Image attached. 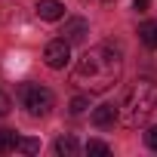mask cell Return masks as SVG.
<instances>
[{"label":"cell","instance_id":"obj_1","mask_svg":"<svg viewBox=\"0 0 157 157\" xmlns=\"http://www.w3.org/2000/svg\"><path fill=\"white\" fill-rule=\"evenodd\" d=\"M123 74V59L117 49L111 46H93L80 56L74 68V83L86 90L90 96H99V93H108Z\"/></svg>","mask_w":157,"mask_h":157},{"label":"cell","instance_id":"obj_2","mask_svg":"<svg viewBox=\"0 0 157 157\" xmlns=\"http://www.w3.org/2000/svg\"><path fill=\"white\" fill-rule=\"evenodd\" d=\"M154 108H157V83L148 80V77H139L129 86L123 105H120V120H123V126L136 129V126H142L151 117Z\"/></svg>","mask_w":157,"mask_h":157},{"label":"cell","instance_id":"obj_3","mask_svg":"<svg viewBox=\"0 0 157 157\" xmlns=\"http://www.w3.org/2000/svg\"><path fill=\"white\" fill-rule=\"evenodd\" d=\"M19 99H22V108L31 114V117H46L52 108H56V96L40 86V83H25L19 90Z\"/></svg>","mask_w":157,"mask_h":157},{"label":"cell","instance_id":"obj_4","mask_svg":"<svg viewBox=\"0 0 157 157\" xmlns=\"http://www.w3.org/2000/svg\"><path fill=\"white\" fill-rule=\"evenodd\" d=\"M43 62H46L52 71H62V68L71 62V43H68L65 37L49 40V43H46V49H43Z\"/></svg>","mask_w":157,"mask_h":157},{"label":"cell","instance_id":"obj_5","mask_svg":"<svg viewBox=\"0 0 157 157\" xmlns=\"http://www.w3.org/2000/svg\"><path fill=\"white\" fill-rule=\"evenodd\" d=\"M65 40L68 43H83L86 40V34H90V25H86V19H80V16H74V19H65Z\"/></svg>","mask_w":157,"mask_h":157},{"label":"cell","instance_id":"obj_6","mask_svg":"<svg viewBox=\"0 0 157 157\" xmlns=\"http://www.w3.org/2000/svg\"><path fill=\"white\" fill-rule=\"evenodd\" d=\"M117 117H120V108H117V105H111V102H105V105H99V108L93 111V126L108 129V126H114V123H117Z\"/></svg>","mask_w":157,"mask_h":157},{"label":"cell","instance_id":"obj_7","mask_svg":"<svg viewBox=\"0 0 157 157\" xmlns=\"http://www.w3.org/2000/svg\"><path fill=\"white\" fill-rule=\"evenodd\" d=\"M34 13L43 22H59V19H65V3H62V0H37Z\"/></svg>","mask_w":157,"mask_h":157},{"label":"cell","instance_id":"obj_8","mask_svg":"<svg viewBox=\"0 0 157 157\" xmlns=\"http://www.w3.org/2000/svg\"><path fill=\"white\" fill-rule=\"evenodd\" d=\"M139 40H142L148 49H157V19L139 25Z\"/></svg>","mask_w":157,"mask_h":157},{"label":"cell","instance_id":"obj_9","mask_svg":"<svg viewBox=\"0 0 157 157\" xmlns=\"http://www.w3.org/2000/svg\"><path fill=\"white\" fill-rule=\"evenodd\" d=\"M77 151H80V145H77L74 136H62V139H56V154H59V157H74Z\"/></svg>","mask_w":157,"mask_h":157},{"label":"cell","instance_id":"obj_10","mask_svg":"<svg viewBox=\"0 0 157 157\" xmlns=\"http://www.w3.org/2000/svg\"><path fill=\"white\" fill-rule=\"evenodd\" d=\"M16 145H19V136H16L13 129H0V154L16 151Z\"/></svg>","mask_w":157,"mask_h":157},{"label":"cell","instance_id":"obj_11","mask_svg":"<svg viewBox=\"0 0 157 157\" xmlns=\"http://www.w3.org/2000/svg\"><path fill=\"white\" fill-rule=\"evenodd\" d=\"M16 151H22V154H37V151H40V139L19 136V145H16Z\"/></svg>","mask_w":157,"mask_h":157},{"label":"cell","instance_id":"obj_12","mask_svg":"<svg viewBox=\"0 0 157 157\" xmlns=\"http://www.w3.org/2000/svg\"><path fill=\"white\" fill-rule=\"evenodd\" d=\"M86 154H99V157H108V154H111V148H108L105 142H99V139H90V142H86Z\"/></svg>","mask_w":157,"mask_h":157},{"label":"cell","instance_id":"obj_13","mask_svg":"<svg viewBox=\"0 0 157 157\" xmlns=\"http://www.w3.org/2000/svg\"><path fill=\"white\" fill-rule=\"evenodd\" d=\"M86 108H90V96H74V99H71V114H74V117H80Z\"/></svg>","mask_w":157,"mask_h":157},{"label":"cell","instance_id":"obj_14","mask_svg":"<svg viewBox=\"0 0 157 157\" xmlns=\"http://www.w3.org/2000/svg\"><path fill=\"white\" fill-rule=\"evenodd\" d=\"M145 145H148L151 151H157V123H154V126L145 132Z\"/></svg>","mask_w":157,"mask_h":157},{"label":"cell","instance_id":"obj_15","mask_svg":"<svg viewBox=\"0 0 157 157\" xmlns=\"http://www.w3.org/2000/svg\"><path fill=\"white\" fill-rule=\"evenodd\" d=\"M10 108H13V102H10V96H6L3 90H0V117H3V114H10Z\"/></svg>","mask_w":157,"mask_h":157},{"label":"cell","instance_id":"obj_16","mask_svg":"<svg viewBox=\"0 0 157 157\" xmlns=\"http://www.w3.org/2000/svg\"><path fill=\"white\" fill-rule=\"evenodd\" d=\"M148 3H151V0H132V6H136L139 13H145V10H148Z\"/></svg>","mask_w":157,"mask_h":157}]
</instances>
